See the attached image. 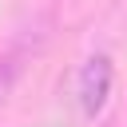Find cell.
Listing matches in <instances>:
<instances>
[{"instance_id": "6da1fadb", "label": "cell", "mask_w": 127, "mask_h": 127, "mask_svg": "<svg viewBox=\"0 0 127 127\" xmlns=\"http://www.w3.org/2000/svg\"><path fill=\"white\" fill-rule=\"evenodd\" d=\"M48 20L40 16L36 24H28V28H20L4 48H0V111L8 107V99H12V91L20 87V79H24V71H28V64L44 52V44H48Z\"/></svg>"}, {"instance_id": "7a4b0ae2", "label": "cell", "mask_w": 127, "mask_h": 127, "mask_svg": "<svg viewBox=\"0 0 127 127\" xmlns=\"http://www.w3.org/2000/svg\"><path fill=\"white\" fill-rule=\"evenodd\" d=\"M111 83H115V64L107 52H95L83 60L79 67V79H75V99H79V111L87 119H95L103 107H107V95H111Z\"/></svg>"}]
</instances>
